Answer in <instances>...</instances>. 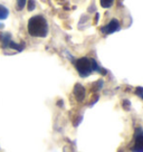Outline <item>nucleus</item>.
Returning a JSON list of instances; mask_svg holds the SVG:
<instances>
[{"mask_svg": "<svg viewBox=\"0 0 143 152\" xmlns=\"http://www.w3.org/2000/svg\"><path fill=\"white\" fill-rule=\"evenodd\" d=\"M35 0H29L28 1V10L29 11H33L35 9Z\"/></svg>", "mask_w": 143, "mask_h": 152, "instance_id": "obj_10", "label": "nucleus"}, {"mask_svg": "<svg viewBox=\"0 0 143 152\" xmlns=\"http://www.w3.org/2000/svg\"><path fill=\"white\" fill-rule=\"evenodd\" d=\"M0 28H2V25H1V24H0Z\"/></svg>", "mask_w": 143, "mask_h": 152, "instance_id": "obj_11", "label": "nucleus"}, {"mask_svg": "<svg viewBox=\"0 0 143 152\" xmlns=\"http://www.w3.org/2000/svg\"><path fill=\"white\" fill-rule=\"evenodd\" d=\"M120 28H121V26H120L119 21L116 19H112L106 26L101 28V31L103 34H105V35H109V34H113L115 31H119Z\"/></svg>", "mask_w": 143, "mask_h": 152, "instance_id": "obj_4", "label": "nucleus"}, {"mask_svg": "<svg viewBox=\"0 0 143 152\" xmlns=\"http://www.w3.org/2000/svg\"><path fill=\"white\" fill-rule=\"evenodd\" d=\"M9 16V10L6 6L0 5V20H5Z\"/></svg>", "mask_w": 143, "mask_h": 152, "instance_id": "obj_6", "label": "nucleus"}, {"mask_svg": "<svg viewBox=\"0 0 143 152\" xmlns=\"http://www.w3.org/2000/svg\"><path fill=\"white\" fill-rule=\"evenodd\" d=\"M1 39H2V45H4V47H8V46H9V43L11 42V40H10V34H8V33L4 34Z\"/></svg>", "mask_w": 143, "mask_h": 152, "instance_id": "obj_7", "label": "nucleus"}, {"mask_svg": "<svg viewBox=\"0 0 143 152\" xmlns=\"http://www.w3.org/2000/svg\"><path fill=\"white\" fill-rule=\"evenodd\" d=\"M75 67L82 77H87L88 75H91L93 72L100 71V66L97 65L95 59L88 58V57L78 58L75 62Z\"/></svg>", "mask_w": 143, "mask_h": 152, "instance_id": "obj_2", "label": "nucleus"}, {"mask_svg": "<svg viewBox=\"0 0 143 152\" xmlns=\"http://www.w3.org/2000/svg\"><path fill=\"white\" fill-rule=\"evenodd\" d=\"M27 4V0H17V9L23 10L25 8V6Z\"/></svg>", "mask_w": 143, "mask_h": 152, "instance_id": "obj_9", "label": "nucleus"}, {"mask_svg": "<svg viewBox=\"0 0 143 152\" xmlns=\"http://www.w3.org/2000/svg\"><path fill=\"white\" fill-rule=\"evenodd\" d=\"M85 88L81 85V84H76L75 87H74V95H75V97H76L77 101H83L85 99Z\"/></svg>", "mask_w": 143, "mask_h": 152, "instance_id": "obj_5", "label": "nucleus"}, {"mask_svg": "<svg viewBox=\"0 0 143 152\" xmlns=\"http://www.w3.org/2000/svg\"><path fill=\"white\" fill-rule=\"evenodd\" d=\"M141 97H142V99H143V94H142V95H141Z\"/></svg>", "mask_w": 143, "mask_h": 152, "instance_id": "obj_12", "label": "nucleus"}, {"mask_svg": "<svg viewBox=\"0 0 143 152\" xmlns=\"http://www.w3.org/2000/svg\"><path fill=\"white\" fill-rule=\"evenodd\" d=\"M114 0H100V4L103 8H110L111 6L113 5Z\"/></svg>", "mask_w": 143, "mask_h": 152, "instance_id": "obj_8", "label": "nucleus"}, {"mask_svg": "<svg viewBox=\"0 0 143 152\" xmlns=\"http://www.w3.org/2000/svg\"><path fill=\"white\" fill-rule=\"evenodd\" d=\"M27 29L30 36L38 38H45L48 34V24L45 17L37 15L28 20Z\"/></svg>", "mask_w": 143, "mask_h": 152, "instance_id": "obj_1", "label": "nucleus"}, {"mask_svg": "<svg viewBox=\"0 0 143 152\" xmlns=\"http://www.w3.org/2000/svg\"><path fill=\"white\" fill-rule=\"evenodd\" d=\"M132 151L143 152V130L141 128H138L134 132V144Z\"/></svg>", "mask_w": 143, "mask_h": 152, "instance_id": "obj_3", "label": "nucleus"}]
</instances>
